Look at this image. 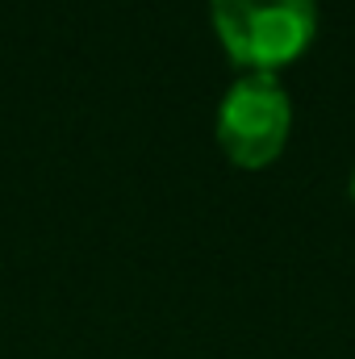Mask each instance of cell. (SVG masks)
Here are the masks:
<instances>
[{
    "label": "cell",
    "instance_id": "cell-2",
    "mask_svg": "<svg viewBox=\"0 0 355 359\" xmlns=\"http://www.w3.org/2000/svg\"><path fill=\"white\" fill-rule=\"evenodd\" d=\"M293 130V100L272 72H247L217 104V142L239 168H267Z\"/></svg>",
    "mask_w": 355,
    "mask_h": 359
},
{
    "label": "cell",
    "instance_id": "cell-3",
    "mask_svg": "<svg viewBox=\"0 0 355 359\" xmlns=\"http://www.w3.org/2000/svg\"><path fill=\"white\" fill-rule=\"evenodd\" d=\"M351 201H355V168H351Z\"/></svg>",
    "mask_w": 355,
    "mask_h": 359
},
{
    "label": "cell",
    "instance_id": "cell-1",
    "mask_svg": "<svg viewBox=\"0 0 355 359\" xmlns=\"http://www.w3.org/2000/svg\"><path fill=\"white\" fill-rule=\"evenodd\" d=\"M226 55L251 72H276L318 34V0H209Z\"/></svg>",
    "mask_w": 355,
    "mask_h": 359
}]
</instances>
